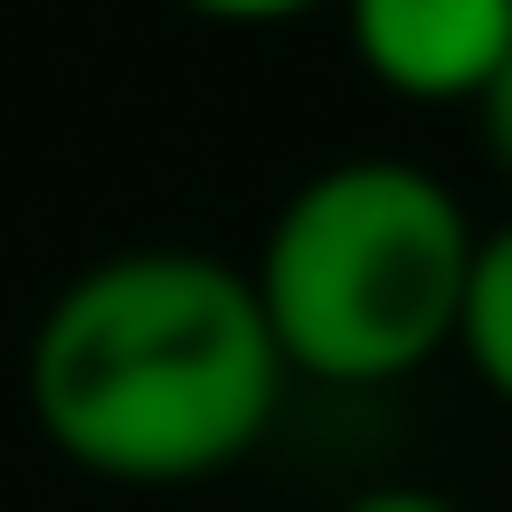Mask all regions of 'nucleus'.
Instances as JSON below:
<instances>
[{
	"mask_svg": "<svg viewBox=\"0 0 512 512\" xmlns=\"http://www.w3.org/2000/svg\"><path fill=\"white\" fill-rule=\"evenodd\" d=\"M285 351L247 266L209 247H124L29 332V418L105 484H200L275 427Z\"/></svg>",
	"mask_w": 512,
	"mask_h": 512,
	"instance_id": "nucleus-1",
	"label": "nucleus"
},
{
	"mask_svg": "<svg viewBox=\"0 0 512 512\" xmlns=\"http://www.w3.org/2000/svg\"><path fill=\"white\" fill-rule=\"evenodd\" d=\"M475 247L484 228L418 162L361 152V162L294 181V200L275 209L247 266L266 332L285 351V380L380 389L456 351Z\"/></svg>",
	"mask_w": 512,
	"mask_h": 512,
	"instance_id": "nucleus-2",
	"label": "nucleus"
},
{
	"mask_svg": "<svg viewBox=\"0 0 512 512\" xmlns=\"http://www.w3.org/2000/svg\"><path fill=\"white\" fill-rule=\"evenodd\" d=\"M351 57L408 105H484L512 67V0H342Z\"/></svg>",
	"mask_w": 512,
	"mask_h": 512,
	"instance_id": "nucleus-3",
	"label": "nucleus"
},
{
	"mask_svg": "<svg viewBox=\"0 0 512 512\" xmlns=\"http://www.w3.org/2000/svg\"><path fill=\"white\" fill-rule=\"evenodd\" d=\"M456 351L475 361V380L512 408V228L475 247V275H465V323H456Z\"/></svg>",
	"mask_w": 512,
	"mask_h": 512,
	"instance_id": "nucleus-4",
	"label": "nucleus"
},
{
	"mask_svg": "<svg viewBox=\"0 0 512 512\" xmlns=\"http://www.w3.org/2000/svg\"><path fill=\"white\" fill-rule=\"evenodd\" d=\"M181 10H200V19H304L323 0H181Z\"/></svg>",
	"mask_w": 512,
	"mask_h": 512,
	"instance_id": "nucleus-5",
	"label": "nucleus"
},
{
	"mask_svg": "<svg viewBox=\"0 0 512 512\" xmlns=\"http://www.w3.org/2000/svg\"><path fill=\"white\" fill-rule=\"evenodd\" d=\"M342 512H456V503L427 494V484H380V494H351Z\"/></svg>",
	"mask_w": 512,
	"mask_h": 512,
	"instance_id": "nucleus-6",
	"label": "nucleus"
},
{
	"mask_svg": "<svg viewBox=\"0 0 512 512\" xmlns=\"http://www.w3.org/2000/svg\"><path fill=\"white\" fill-rule=\"evenodd\" d=\"M484 143H494V162H503V181H512V67L494 76V95H484Z\"/></svg>",
	"mask_w": 512,
	"mask_h": 512,
	"instance_id": "nucleus-7",
	"label": "nucleus"
}]
</instances>
